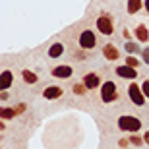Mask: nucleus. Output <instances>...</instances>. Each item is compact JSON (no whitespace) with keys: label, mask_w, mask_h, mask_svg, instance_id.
<instances>
[{"label":"nucleus","mask_w":149,"mask_h":149,"mask_svg":"<svg viewBox=\"0 0 149 149\" xmlns=\"http://www.w3.org/2000/svg\"><path fill=\"white\" fill-rule=\"evenodd\" d=\"M122 37L126 39V41H132V39H136V37H134V31H130L128 27H124V29H122Z\"/></svg>","instance_id":"22"},{"label":"nucleus","mask_w":149,"mask_h":149,"mask_svg":"<svg viewBox=\"0 0 149 149\" xmlns=\"http://www.w3.org/2000/svg\"><path fill=\"white\" fill-rule=\"evenodd\" d=\"M128 138H130V143H132V145H136V147H141V145L145 143L143 136H139V132H134V134H130Z\"/></svg>","instance_id":"18"},{"label":"nucleus","mask_w":149,"mask_h":149,"mask_svg":"<svg viewBox=\"0 0 149 149\" xmlns=\"http://www.w3.org/2000/svg\"><path fill=\"white\" fill-rule=\"evenodd\" d=\"M128 97H130V101L136 107H143L145 101H147V97L141 91V83H138V81H130V85H128Z\"/></svg>","instance_id":"4"},{"label":"nucleus","mask_w":149,"mask_h":149,"mask_svg":"<svg viewBox=\"0 0 149 149\" xmlns=\"http://www.w3.org/2000/svg\"><path fill=\"white\" fill-rule=\"evenodd\" d=\"M126 64L132 68H138V66H141V60L136 58V54H126Z\"/></svg>","instance_id":"20"},{"label":"nucleus","mask_w":149,"mask_h":149,"mask_svg":"<svg viewBox=\"0 0 149 149\" xmlns=\"http://www.w3.org/2000/svg\"><path fill=\"white\" fill-rule=\"evenodd\" d=\"M87 91H89V89H87V85H85L83 81H76V83L72 85V93H74V95H77V97L85 95Z\"/></svg>","instance_id":"17"},{"label":"nucleus","mask_w":149,"mask_h":149,"mask_svg":"<svg viewBox=\"0 0 149 149\" xmlns=\"http://www.w3.org/2000/svg\"><path fill=\"white\" fill-rule=\"evenodd\" d=\"M64 52H66V47L62 43H52L49 47V58H60Z\"/></svg>","instance_id":"13"},{"label":"nucleus","mask_w":149,"mask_h":149,"mask_svg":"<svg viewBox=\"0 0 149 149\" xmlns=\"http://www.w3.org/2000/svg\"><path fill=\"white\" fill-rule=\"evenodd\" d=\"M22 79H23V83H27V85H35V83L39 81V76L35 72H31V70H22Z\"/></svg>","instance_id":"16"},{"label":"nucleus","mask_w":149,"mask_h":149,"mask_svg":"<svg viewBox=\"0 0 149 149\" xmlns=\"http://www.w3.org/2000/svg\"><path fill=\"white\" fill-rule=\"evenodd\" d=\"M12 83H14L12 70H2V74H0V89H10Z\"/></svg>","instance_id":"12"},{"label":"nucleus","mask_w":149,"mask_h":149,"mask_svg":"<svg viewBox=\"0 0 149 149\" xmlns=\"http://www.w3.org/2000/svg\"><path fill=\"white\" fill-rule=\"evenodd\" d=\"M103 56H105L109 62H118L120 56H122V52L114 43H107L105 47H103Z\"/></svg>","instance_id":"7"},{"label":"nucleus","mask_w":149,"mask_h":149,"mask_svg":"<svg viewBox=\"0 0 149 149\" xmlns=\"http://www.w3.org/2000/svg\"><path fill=\"white\" fill-rule=\"evenodd\" d=\"M62 95H64V89L60 85H49V87L43 89V97L47 101H56V99H60Z\"/></svg>","instance_id":"10"},{"label":"nucleus","mask_w":149,"mask_h":149,"mask_svg":"<svg viewBox=\"0 0 149 149\" xmlns=\"http://www.w3.org/2000/svg\"><path fill=\"white\" fill-rule=\"evenodd\" d=\"M97 31L101 35H107V37L114 35V17L107 12H101L97 17Z\"/></svg>","instance_id":"3"},{"label":"nucleus","mask_w":149,"mask_h":149,"mask_svg":"<svg viewBox=\"0 0 149 149\" xmlns=\"http://www.w3.org/2000/svg\"><path fill=\"white\" fill-rule=\"evenodd\" d=\"M77 45L85 50H93L97 47V35H95V31H91V29L81 31L79 37H77Z\"/></svg>","instance_id":"5"},{"label":"nucleus","mask_w":149,"mask_h":149,"mask_svg":"<svg viewBox=\"0 0 149 149\" xmlns=\"http://www.w3.org/2000/svg\"><path fill=\"white\" fill-rule=\"evenodd\" d=\"M72 74H74V68L70 64H56L50 70V76L56 77V79H68V77H72Z\"/></svg>","instance_id":"6"},{"label":"nucleus","mask_w":149,"mask_h":149,"mask_svg":"<svg viewBox=\"0 0 149 149\" xmlns=\"http://www.w3.org/2000/svg\"><path fill=\"white\" fill-rule=\"evenodd\" d=\"M0 99H2V103L10 99V93H8V89H2V93H0Z\"/></svg>","instance_id":"26"},{"label":"nucleus","mask_w":149,"mask_h":149,"mask_svg":"<svg viewBox=\"0 0 149 149\" xmlns=\"http://www.w3.org/2000/svg\"><path fill=\"white\" fill-rule=\"evenodd\" d=\"M16 114V109H10V107H2L0 109V118H4V120H10V118H14Z\"/></svg>","instance_id":"19"},{"label":"nucleus","mask_w":149,"mask_h":149,"mask_svg":"<svg viewBox=\"0 0 149 149\" xmlns=\"http://www.w3.org/2000/svg\"><path fill=\"white\" fill-rule=\"evenodd\" d=\"M139 54H141V62H143V64H147V66H149V47H143Z\"/></svg>","instance_id":"21"},{"label":"nucleus","mask_w":149,"mask_h":149,"mask_svg":"<svg viewBox=\"0 0 149 149\" xmlns=\"http://www.w3.org/2000/svg\"><path fill=\"white\" fill-rule=\"evenodd\" d=\"M139 41H126L124 43V50H126V54H138V52H141V47H139Z\"/></svg>","instance_id":"15"},{"label":"nucleus","mask_w":149,"mask_h":149,"mask_svg":"<svg viewBox=\"0 0 149 149\" xmlns=\"http://www.w3.org/2000/svg\"><path fill=\"white\" fill-rule=\"evenodd\" d=\"M143 8L147 10V14H149V0H143Z\"/></svg>","instance_id":"28"},{"label":"nucleus","mask_w":149,"mask_h":149,"mask_svg":"<svg viewBox=\"0 0 149 149\" xmlns=\"http://www.w3.org/2000/svg\"><path fill=\"white\" fill-rule=\"evenodd\" d=\"M143 139H145V145H149V130L143 132Z\"/></svg>","instance_id":"27"},{"label":"nucleus","mask_w":149,"mask_h":149,"mask_svg":"<svg viewBox=\"0 0 149 149\" xmlns=\"http://www.w3.org/2000/svg\"><path fill=\"white\" fill-rule=\"evenodd\" d=\"M81 81L87 85L89 91H95L97 87H101V85H103V79H101V76L97 72H87L85 76L81 77Z\"/></svg>","instance_id":"8"},{"label":"nucleus","mask_w":149,"mask_h":149,"mask_svg":"<svg viewBox=\"0 0 149 149\" xmlns=\"http://www.w3.org/2000/svg\"><path fill=\"white\" fill-rule=\"evenodd\" d=\"M116 126H118V130H120V132L134 134V132H139V130L143 128V124H141V120H139L138 116L124 114V116H120V118L116 120Z\"/></svg>","instance_id":"1"},{"label":"nucleus","mask_w":149,"mask_h":149,"mask_svg":"<svg viewBox=\"0 0 149 149\" xmlns=\"http://www.w3.org/2000/svg\"><path fill=\"white\" fill-rule=\"evenodd\" d=\"M101 101L105 103V105H111V103H116V101L120 99V93H118V87H116L114 81H103V85H101Z\"/></svg>","instance_id":"2"},{"label":"nucleus","mask_w":149,"mask_h":149,"mask_svg":"<svg viewBox=\"0 0 149 149\" xmlns=\"http://www.w3.org/2000/svg\"><path fill=\"white\" fill-rule=\"evenodd\" d=\"M141 8H143V0H128V2H126L128 16H136Z\"/></svg>","instance_id":"14"},{"label":"nucleus","mask_w":149,"mask_h":149,"mask_svg":"<svg viewBox=\"0 0 149 149\" xmlns=\"http://www.w3.org/2000/svg\"><path fill=\"white\" fill-rule=\"evenodd\" d=\"M134 37H136V41H139V43H149V29L147 25H143V23H138L136 27H134Z\"/></svg>","instance_id":"11"},{"label":"nucleus","mask_w":149,"mask_h":149,"mask_svg":"<svg viewBox=\"0 0 149 149\" xmlns=\"http://www.w3.org/2000/svg\"><path fill=\"white\" fill-rule=\"evenodd\" d=\"M141 91H143V95L149 99V79H143V81H141Z\"/></svg>","instance_id":"23"},{"label":"nucleus","mask_w":149,"mask_h":149,"mask_svg":"<svg viewBox=\"0 0 149 149\" xmlns=\"http://www.w3.org/2000/svg\"><path fill=\"white\" fill-rule=\"evenodd\" d=\"M114 72H116V76H118V77H122V79H130V81L138 77V68L128 66L126 62H124L122 66H116V70H114Z\"/></svg>","instance_id":"9"},{"label":"nucleus","mask_w":149,"mask_h":149,"mask_svg":"<svg viewBox=\"0 0 149 149\" xmlns=\"http://www.w3.org/2000/svg\"><path fill=\"white\" fill-rule=\"evenodd\" d=\"M128 145H132L130 143V138H120L118 139V147H128Z\"/></svg>","instance_id":"24"},{"label":"nucleus","mask_w":149,"mask_h":149,"mask_svg":"<svg viewBox=\"0 0 149 149\" xmlns=\"http://www.w3.org/2000/svg\"><path fill=\"white\" fill-rule=\"evenodd\" d=\"M14 109H16V114H22V112H25L27 105H25V103H19V105H17V107H14Z\"/></svg>","instance_id":"25"}]
</instances>
